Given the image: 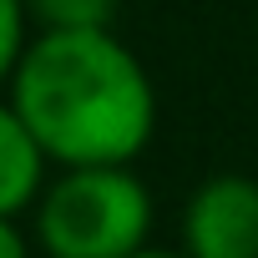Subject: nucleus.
I'll return each instance as SVG.
<instances>
[{"label": "nucleus", "mask_w": 258, "mask_h": 258, "mask_svg": "<svg viewBox=\"0 0 258 258\" xmlns=\"http://www.w3.org/2000/svg\"><path fill=\"white\" fill-rule=\"evenodd\" d=\"M41 31H111L116 0H26Z\"/></svg>", "instance_id": "nucleus-5"}, {"label": "nucleus", "mask_w": 258, "mask_h": 258, "mask_svg": "<svg viewBox=\"0 0 258 258\" xmlns=\"http://www.w3.org/2000/svg\"><path fill=\"white\" fill-rule=\"evenodd\" d=\"M46 152L11 101H0V218H16L46 192Z\"/></svg>", "instance_id": "nucleus-4"}, {"label": "nucleus", "mask_w": 258, "mask_h": 258, "mask_svg": "<svg viewBox=\"0 0 258 258\" xmlns=\"http://www.w3.org/2000/svg\"><path fill=\"white\" fill-rule=\"evenodd\" d=\"M11 106L61 167H132L157 132L152 76L111 31H41L11 76Z\"/></svg>", "instance_id": "nucleus-1"}, {"label": "nucleus", "mask_w": 258, "mask_h": 258, "mask_svg": "<svg viewBox=\"0 0 258 258\" xmlns=\"http://www.w3.org/2000/svg\"><path fill=\"white\" fill-rule=\"evenodd\" d=\"M0 258H31V243L16 228V218H0Z\"/></svg>", "instance_id": "nucleus-7"}, {"label": "nucleus", "mask_w": 258, "mask_h": 258, "mask_svg": "<svg viewBox=\"0 0 258 258\" xmlns=\"http://www.w3.org/2000/svg\"><path fill=\"white\" fill-rule=\"evenodd\" d=\"M187 258H258V177L218 172L182 208Z\"/></svg>", "instance_id": "nucleus-3"}, {"label": "nucleus", "mask_w": 258, "mask_h": 258, "mask_svg": "<svg viewBox=\"0 0 258 258\" xmlns=\"http://www.w3.org/2000/svg\"><path fill=\"white\" fill-rule=\"evenodd\" d=\"M152 233V192L132 167H66L36 203L46 258H132Z\"/></svg>", "instance_id": "nucleus-2"}, {"label": "nucleus", "mask_w": 258, "mask_h": 258, "mask_svg": "<svg viewBox=\"0 0 258 258\" xmlns=\"http://www.w3.org/2000/svg\"><path fill=\"white\" fill-rule=\"evenodd\" d=\"M26 16H31L26 0H0V86H11V76H16L26 46H31L26 41Z\"/></svg>", "instance_id": "nucleus-6"}, {"label": "nucleus", "mask_w": 258, "mask_h": 258, "mask_svg": "<svg viewBox=\"0 0 258 258\" xmlns=\"http://www.w3.org/2000/svg\"><path fill=\"white\" fill-rule=\"evenodd\" d=\"M132 258H187V253H182V248H177V253H172V248H142V253H132Z\"/></svg>", "instance_id": "nucleus-8"}]
</instances>
